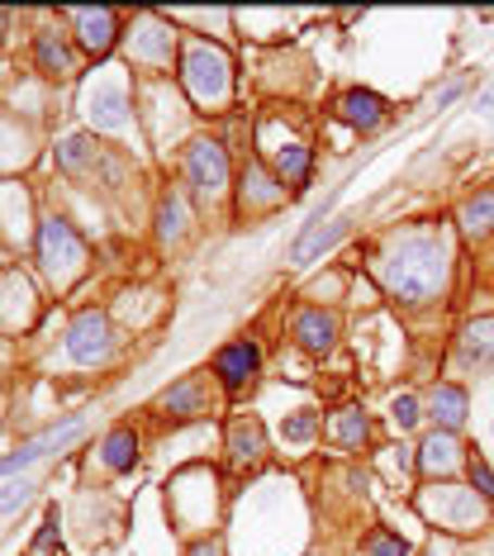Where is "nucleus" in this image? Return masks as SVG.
<instances>
[{"label":"nucleus","mask_w":494,"mask_h":556,"mask_svg":"<svg viewBox=\"0 0 494 556\" xmlns=\"http://www.w3.org/2000/svg\"><path fill=\"white\" fill-rule=\"evenodd\" d=\"M376 276L390 295L423 305V300L442 295L452 276V248L438 229H409L400 238H390V248L376 257Z\"/></svg>","instance_id":"f257e3e1"},{"label":"nucleus","mask_w":494,"mask_h":556,"mask_svg":"<svg viewBox=\"0 0 494 556\" xmlns=\"http://www.w3.org/2000/svg\"><path fill=\"white\" fill-rule=\"evenodd\" d=\"M181 81L195 105L205 110H219L228 91H233V62H228L219 48L210 43H186V58H181Z\"/></svg>","instance_id":"f03ea898"},{"label":"nucleus","mask_w":494,"mask_h":556,"mask_svg":"<svg viewBox=\"0 0 494 556\" xmlns=\"http://www.w3.org/2000/svg\"><path fill=\"white\" fill-rule=\"evenodd\" d=\"M38 267H43V276L53 281L58 290L72 286L76 276L86 271V243L76 238V229L67 219H43V229H38Z\"/></svg>","instance_id":"7ed1b4c3"},{"label":"nucleus","mask_w":494,"mask_h":556,"mask_svg":"<svg viewBox=\"0 0 494 556\" xmlns=\"http://www.w3.org/2000/svg\"><path fill=\"white\" fill-rule=\"evenodd\" d=\"M186 181L200 200H219L228 191V153L214 138H195L186 148Z\"/></svg>","instance_id":"20e7f679"},{"label":"nucleus","mask_w":494,"mask_h":556,"mask_svg":"<svg viewBox=\"0 0 494 556\" xmlns=\"http://www.w3.org/2000/svg\"><path fill=\"white\" fill-rule=\"evenodd\" d=\"M423 514L433 518L438 528H452V533H471V528H480V518H485V500H480L476 490L442 485V490H433V495L423 500Z\"/></svg>","instance_id":"39448f33"},{"label":"nucleus","mask_w":494,"mask_h":556,"mask_svg":"<svg viewBox=\"0 0 494 556\" xmlns=\"http://www.w3.org/2000/svg\"><path fill=\"white\" fill-rule=\"evenodd\" d=\"M86 433V419H67V424H58V428H48V433H38L29 442H20L10 457H0V476H20V471H29L34 462H43V457H53V452H62L67 442H76Z\"/></svg>","instance_id":"423d86ee"},{"label":"nucleus","mask_w":494,"mask_h":556,"mask_svg":"<svg viewBox=\"0 0 494 556\" xmlns=\"http://www.w3.org/2000/svg\"><path fill=\"white\" fill-rule=\"evenodd\" d=\"M257 371H262V348L252 338H238V343L219 348V357H214V381L224 386V395H243L257 381Z\"/></svg>","instance_id":"0eeeda50"},{"label":"nucleus","mask_w":494,"mask_h":556,"mask_svg":"<svg viewBox=\"0 0 494 556\" xmlns=\"http://www.w3.org/2000/svg\"><path fill=\"white\" fill-rule=\"evenodd\" d=\"M114 348V333H110V319L100 309H86L76 314V324L67 328V357L91 366V362H105Z\"/></svg>","instance_id":"6e6552de"},{"label":"nucleus","mask_w":494,"mask_h":556,"mask_svg":"<svg viewBox=\"0 0 494 556\" xmlns=\"http://www.w3.org/2000/svg\"><path fill=\"white\" fill-rule=\"evenodd\" d=\"M172 53H176V34L167 24L157 15L138 20V34H129V58L138 67H172Z\"/></svg>","instance_id":"1a4fd4ad"},{"label":"nucleus","mask_w":494,"mask_h":556,"mask_svg":"<svg viewBox=\"0 0 494 556\" xmlns=\"http://www.w3.org/2000/svg\"><path fill=\"white\" fill-rule=\"evenodd\" d=\"M67 20L76 29V43L96 58H105L114 39H119V15H114V10H67Z\"/></svg>","instance_id":"9d476101"},{"label":"nucleus","mask_w":494,"mask_h":556,"mask_svg":"<svg viewBox=\"0 0 494 556\" xmlns=\"http://www.w3.org/2000/svg\"><path fill=\"white\" fill-rule=\"evenodd\" d=\"M157 409L167 414V419H200V414H210V409H214L210 381H205V376H186V381H176L167 395L157 400Z\"/></svg>","instance_id":"9b49d317"},{"label":"nucleus","mask_w":494,"mask_h":556,"mask_svg":"<svg viewBox=\"0 0 494 556\" xmlns=\"http://www.w3.org/2000/svg\"><path fill=\"white\" fill-rule=\"evenodd\" d=\"M86 119L96 124V129H124V110H129V91H124L119 81H100L86 91Z\"/></svg>","instance_id":"f8f14e48"},{"label":"nucleus","mask_w":494,"mask_h":556,"mask_svg":"<svg viewBox=\"0 0 494 556\" xmlns=\"http://www.w3.org/2000/svg\"><path fill=\"white\" fill-rule=\"evenodd\" d=\"M333 110H338L342 124H352V129H362V134H371L390 119V105L376 91H342Z\"/></svg>","instance_id":"ddd939ff"},{"label":"nucleus","mask_w":494,"mask_h":556,"mask_svg":"<svg viewBox=\"0 0 494 556\" xmlns=\"http://www.w3.org/2000/svg\"><path fill=\"white\" fill-rule=\"evenodd\" d=\"M471 457H461V442H456V433H442V428H433V433L423 438V447H418V471L423 476H452L456 466H466Z\"/></svg>","instance_id":"4468645a"},{"label":"nucleus","mask_w":494,"mask_h":556,"mask_svg":"<svg viewBox=\"0 0 494 556\" xmlns=\"http://www.w3.org/2000/svg\"><path fill=\"white\" fill-rule=\"evenodd\" d=\"M347 233H352V219H347V214H342V219H328V229H324V224H309V229L295 238V248H290V262H295V267H304L314 252H328L333 243H342Z\"/></svg>","instance_id":"2eb2a0df"},{"label":"nucleus","mask_w":494,"mask_h":556,"mask_svg":"<svg viewBox=\"0 0 494 556\" xmlns=\"http://www.w3.org/2000/svg\"><path fill=\"white\" fill-rule=\"evenodd\" d=\"M333 338H338V314H328V309H304L295 314V343L304 352H324L333 348Z\"/></svg>","instance_id":"dca6fc26"},{"label":"nucleus","mask_w":494,"mask_h":556,"mask_svg":"<svg viewBox=\"0 0 494 556\" xmlns=\"http://www.w3.org/2000/svg\"><path fill=\"white\" fill-rule=\"evenodd\" d=\"M266 457V433L257 419H233L228 428V462L233 466H257Z\"/></svg>","instance_id":"f3484780"},{"label":"nucleus","mask_w":494,"mask_h":556,"mask_svg":"<svg viewBox=\"0 0 494 556\" xmlns=\"http://www.w3.org/2000/svg\"><path fill=\"white\" fill-rule=\"evenodd\" d=\"M466 409H471V400H466L461 386H433V395H428V414H433L442 433H456L466 424Z\"/></svg>","instance_id":"a211bd4d"},{"label":"nucleus","mask_w":494,"mask_h":556,"mask_svg":"<svg viewBox=\"0 0 494 556\" xmlns=\"http://www.w3.org/2000/svg\"><path fill=\"white\" fill-rule=\"evenodd\" d=\"M34 58H38V67L48 72V77H72L76 72V58H72V48L67 39H62L58 29H43L34 39Z\"/></svg>","instance_id":"6ab92c4d"},{"label":"nucleus","mask_w":494,"mask_h":556,"mask_svg":"<svg viewBox=\"0 0 494 556\" xmlns=\"http://www.w3.org/2000/svg\"><path fill=\"white\" fill-rule=\"evenodd\" d=\"M466 366H494V319H476L461 328V343H456Z\"/></svg>","instance_id":"aec40b11"},{"label":"nucleus","mask_w":494,"mask_h":556,"mask_svg":"<svg viewBox=\"0 0 494 556\" xmlns=\"http://www.w3.org/2000/svg\"><path fill=\"white\" fill-rule=\"evenodd\" d=\"M309 167H314V153L304 143H281L276 148V181L281 186H304L309 181Z\"/></svg>","instance_id":"412c9836"},{"label":"nucleus","mask_w":494,"mask_h":556,"mask_svg":"<svg viewBox=\"0 0 494 556\" xmlns=\"http://www.w3.org/2000/svg\"><path fill=\"white\" fill-rule=\"evenodd\" d=\"M456 224H461V233L485 238V233L494 229V186H490V191H480V195L466 200L461 214H456Z\"/></svg>","instance_id":"4be33fe9"},{"label":"nucleus","mask_w":494,"mask_h":556,"mask_svg":"<svg viewBox=\"0 0 494 556\" xmlns=\"http://www.w3.org/2000/svg\"><path fill=\"white\" fill-rule=\"evenodd\" d=\"M100 452H105L110 471H134V462H138V433H134V428H114Z\"/></svg>","instance_id":"5701e85b"},{"label":"nucleus","mask_w":494,"mask_h":556,"mask_svg":"<svg viewBox=\"0 0 494 556\" xmlns=\"http://www.w3.org/2000/svg\"><path fill=\"white\" fill-rule=\"evenodd\" d=\"M328 433H333L338 447H362L366 433H371V424H366L362 409H338L333 424H328Z\"/></svg>","instance_id":"b1692460"},{"label":"nucleus","mask_w":494,"mask_h":556,"mask_svg":"<svg viewBox=\"0 0 494 556\" xmlns=\"http://www.w3.org/2000/svg\"><path fill=\"white\" fill-rule=\"evenodd\" d=\"M157 224H162V238H167V243H181L186 238V200L181 195H167L157 205Z\"/></svg>","instance_id":"393cba45"},{"label":"nucleus","mask_w":494,"mask_h":556,"mask_svg":"<svg viewBox=\"0 0 494 556\" xmlns=\"http://www.w3.org/2000/svg\"><path fill=\"white\" fill-rule=\"evenodd\" d=\"M58 162H62V172H81L86 162H96V148H91V138H81V134L62 138V143H58Z\"/></svg>","instance_id":"a878e982"},{"label":"nucleus","mask_w":494,"mask_h":556,"mask_svg":"<svg viewBox=\"0 0 494 556\" xmlns=\"http://www.w3.org/2000/svg\"><path fill=\"white\" fill-rule=\"evenodd\" d=\"M314 433H319V414H314V409H300V414H290V419L281 424L286 442H309Z\"/></svg>","instance_id":"bb28decb"},{"label":"nucleus","mask_w":494,"mask_h":556,"mask_svg":"<svg viewBox=\"0 0 494 556\" xmlns=\"http://www.w3.org/2000/svg\"><path fill=\"white\" fill-rule=\"evenodd\" d=\"M390 419H395L400 428H414L418 419H423V404H418L414 395H395L390 400Z\"/></svg>","instance_id":"cd10ccee"},{"label":"nucleus","mask_w":494,"mask_h":556,"mask_svg":"<svg viewBox=\"0 0 494 556\" xmlns=\"http://www.w3.org/2000/svg\"><path fill=\"white\" fill-rule=\"evenodd\" d=\"M466 471H471V490H476V495L480 500H494V471H490V466L480 462V457H471V462H466Z\"/></svg>","instance_id":"c85d7f7f"},{"label":"nucleus","mask_w":494,"mask_h":556,"mask_svg":"<svg viewBox=\"0 0 494 556\" xmlns=\"http://www.w3.org/2000/svg\"><path fill=\"white\" fill-rule=\"evenodd\" d=\"M366 556H409V547H404V538H395V533H371Z\"/></svg>","instance_id":"c756f323"},{"label":"nucleus","mask_w":494,"mask_h":556,"mask_svg":"<svg viewBox=\"0 0 494 556\" xmlns=\"http://www.w3.org/2000/svg\"><path fill=\"white\" fill-rule=\"evenodd\" d=\"M29 480H10V485H0V514H10V509H20L24 500H29Z\"/></svg>","instance_id":"7c9ffc66"},{"label":"nucleus","mask_w":494,"mask_h":556,"mask_svg":"<svg viewBox=\"0 0 494 556\" xmlns=\"http://www.w3.org/2000/svg\"><path fill=\"white\" fill-rule=\"evenodd\" d=\"M461 91H466V81H452V86H447V91H442V96H438V110H447V105H452V100H456V96H461Z\"/></svg>","instance_id":"2f4dec72"},{"label":"nucleus","mask_w":494,"mask_h":556,"mask_svg":"<svg viewBox=\"0 0 494 556\" xmlns=\"http://www.w3.org/2000/svg\"><path fill=\"white\" fill-rule=\"evenodd\" d=\"M190 556H224L219 542H200V547H190Z\"/></svg>","instance_id":"473e14b6"},{"label":"nucleus","mask_w":494,"mask_h":556,"mask_svg":"<svg viewBox=\"0 0 494 556\" xmlns=\"http://www.w3.org/2000/svg\"><path fill=\"white\" fill-rule=\"evenodd\" d=\"M5 24H10V15H5V10H0V39H5Z\"/></svg>","instance_id":"72a5a7b5"}]
</instances>
